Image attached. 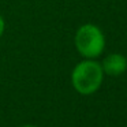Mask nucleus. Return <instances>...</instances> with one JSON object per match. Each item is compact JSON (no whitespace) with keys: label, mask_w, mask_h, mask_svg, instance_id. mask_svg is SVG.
Listing matches in <instances>:
<instances>
[{"label":"nucleus","mask_w":127,"mask_h":127,"mask_svg":"<svg viewBox=\"0 0 127 127\" xmlns=\"http://www.w3.org/2000/svg\"><path fill=\"white\" fill-rule=\"evenodd\" d=\"M104 74L111 77H119L127 70V58L120 53H111L101 63Z\"/></svg>","instance_id":"nucleus-3"},{"label":"nucleus","mask_w":127,"mask_h":127,"mask_svg":"<svg viewBox=\"0 0 127 127\" xmlns=\"http://www.w3.org/2000/svg\"><path fill=\"white\" fill-rule=\"evenodd\" d=\"M104 81V71L101 63L86 59L78 63L71 72V85L82 96H90L100 89Z\"/></svg>","instance_id":"nucleus-1"},{"label":"nucleus","mask_w":127,"mask_h":127,"mask_svg":"<svg viewBox=\"0 0 127 127\" xmlns=\"http://www.w3.org/2000/svg\"><path fill=\"white\" fill-rule=\"evenodd\" d=\"M75 48L86 59L98 58L105 48V37L98 26L93 23L82 25L75 34Z\"/></svg>","instance_id":"nucleus-2"},{"label":"nucleus","mask_w":127,"mask_h":127,"mask_svg":"<svg viewBox=\"0 0 127 127\" xmlns=\"http://www.w3.org/2000/svg\"><path fill=\"white\" fill-rule=\"evenodd\" d=\"M4 19H3V17L0 15V37L3 36V33H4Z\"/></svg>","instance_id":"nucleus-4"},{"label":"nucleus","mask_w":127,"mask_h":127,"mask_svg":"<svg viewBox=\"0 0 127 127\" xmlns=\"http://www.w3.org/2000/svg\"><path fill=\"white\" fill-rule=\"evenodd\" d=\"M21 127H38V126H34V124H25V126H21Z\"/></svg>","instance_id":"nucleus-5"}]
</instances>
